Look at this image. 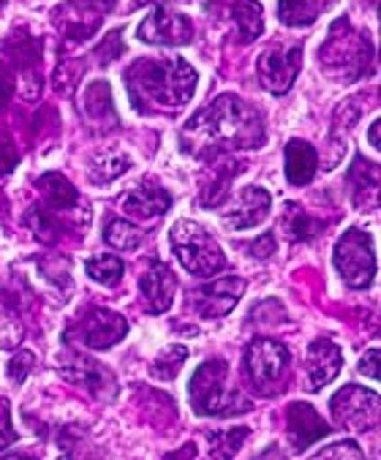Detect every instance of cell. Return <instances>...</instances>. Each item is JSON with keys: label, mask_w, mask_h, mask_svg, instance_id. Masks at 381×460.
I'll list each match as a JSON object with an SVG mask.
<instances>
[{"label": "cell", "mask_w": 381, "mask_h": 460, "mask_svg": "<svg viewBox=\"0 0 381 460\" xmlns=\"http://www.w3.org/2000/svg\"><path fill=\"white\" fill-rule=\"evenodd\" d=\"M180 142L185 153L197 158L261 147L264 123L261 115L240 96L224 93L188 120V126L180 134Z\"/></svg>", "instance_id": "1"}, {"label": "cell", "mask_w": 381, "mask_h": 460, "mask_svg": "<svg viewBox=\"0 0 381 460\" xmlns=\"http://www.w3.org/2000/svg\"><path fill=\"white\" fill-rule=\"evenodd\" d=\"M128 96L142 115H174L197 90V71L182 58L137 60L126 71Z\"/></svg>", "instance_id": "2"}, {"label": "cell", "mask_w": 381, "mask_h": 460, "mask_svg": "<svg viewBox=\"0 0 381 460\" xmlns=\"http://www.w3.org/2000/svg\"><path fill=\"white\" fill-rule=\"evenodd\" d=\"M188 398L199 417H229L251 411V401L235 385H229V362L221 357H213L197 367L188 387Z\"/></svg>", "instance_id": "3"}, {"label": "cell", "mask_w": 381, "mask_h": 460, "mask_svg": "<svg viewBox=\"0 0 381 460\" xmlns=\"http://www.w3.org/2000/svg\"><path fill=\"white\" fill-rule=\"evenodd\" d=\"M373 60L370 39L351 28L349 20H338L330 28L327 41L319 49V66L335 76V82H354L359 79Z\"/></svg>", "instance_id": "4"}, {"label": "cell", "mask_w": 381, "mask_h": 460, "mask_svg": "<svg viewBox=\"0 0 381 460\" xmlns=\"http://www.w3.org/2000/svg\"><path fill=\"white\" fill-rule=\"evenodd\" d=\"M169 243L180 264L194 275H216L226 267V256L221 245L197 221H185V218L177 221L169 229Z\"/></svg>", "instance_id": "5"}, {"label": "cell", "mask_w": 381, "mask_h": 460, "mask_svg": "<svg viewBox=\"0 0 381 460\" xmlns=\"http://www.w3.org/2000/svg\"><path fill=\"white\" fill-rule=\"evenodd\" d=\"M289 374V349L272 338H256L245 349V376L259 395H275Z\"/></svg>", "instance_id": "6"}, {"label": "cell", "mask_w": 381, "mask_h": 460, "mask_svg": "<svg viewBox=\"0 0 381 460\" xmlns=\"http://www.w3.org/2000/svg\"><path fill=\"white\" fill-rule=\"evenodd\" d=\"M335 267L341 279L351 289H368L376 275V253L368 232L349 229L335 245Z\"/></svg>", "instance_id": "7"}, {"label": "cell", "mask_w": 381, "mask_h": 460, "mask_svg": "<svg viewBox=\"0 0 381 460\" xmlns=\"http://www.w3.org/2000/svg\"><path fill=\"white\" fill-rule=\"evenodd\" d=\"M330 411H332V420L343 430H373L378 425L381 398L373 390L349 385V387H343V390H338L332 395Z\"/></svg>", "instance_id": "8"}, {"label": "cell", "mask_w": 381, "mask_h": 460, "mask_svg": "<svg viewBox=\"0 0 381 460\" xmlns=\"http://www.w3.org/2000/svg\"><path fill=\"white\" fill-rule=\"evenodd\" d=\"M128 332V322L107 308H90L79 316V322L68 330V338H74L82 349H112L118 341H123Z\"/></svg>", "instance_id": "9"}, {"label": "cell", "mask_w": 381, "mask_h": 460, "mask_svg": "<svg viewBox=\"0 0 381 460\" xmlns=\"http://www.w3.org/2000/svg\"><path fill=\"white\" fill-rule=\"evenodd\" d=\"M300 66H303V47H297V44L270 47L267 52H261V58L256 63L259 82L272 96H283L292 90V84L300 74Z\"/></svg>", "instance_id": "10"}, {"label": "cell", "mask_w": 381, "mask_h": 460, "mask_svg": "<svg viewBox=\"0 0 381 460\" xmlns=\"http://www.w3.org/2000/svg\"><path fill=\"white\" fill-rule=\"evenodd\" d=\"M60 376L82 390H87L93 398L99 401H112L118 395V382L112 376L110 367H104L102 362H95L90 357H79L74 354L71 359H66L60 365Z\"/></svg>", "instance_id": "11"}, {"label": "cell", "mask_w": 381, "mask_h": 460, "mask_svg": "<svg viewBox=\"0 0 381 460\" xmlns=\"http://www.w3.org/2000/svg\"><path fill=\"white\" fill-rule=\"evenodd\" d=\"M139 39L155 47H182L194 39V25H190L180 12L169 6H155L139 25Z\"/></svg>", "instance_id": "12"}, {"label": "cell", "mask_w": 381, "mask_h": 460, "mask_svg": "<svg viewBox=\"0 0 381 460\" xmlns=\"http://www.w3.org/2000/svg\"><path fill=\"white\" fill-rule=\"evenodd\" d=\"M243 292H245V281L237 279V275H226V279H216L213 284L197 289L190 295V303H194V311L202 319H221L240 303Z\"/></svg>", "instance_id": "13"}, {"label": "cell", "mask_w": 381, "mask_h": 460, "mask_svg": "<svg viewBox=\"0 0 381 460\" xmlns=\"http://www.w3.org/2000/svg\"><path fill=\"white\" fill-rule=\"evenodd\" d=\"M341 362L343 351L332 341H314L306 354V390L319 393L322 387H327L338 376Z\"/></svg>", "instance_id": "14"}, {"label": "cell", "mask_w": 381, "mask_h": 460, "mask_svg": "<svg viewBox=\"0 0 381 460\" xmlns=\"http://www.w3.org/2000/svg\"><path fill=\"white\" fill-rule=\"evenodd\" d=\"M286 430H289V441L297 452L308 449L311 444H316L319 438L330 436V425L322 420V414L311 406V403H292L289 411H286Z\"/></svg>", "instance_id": "15"}, {"label": "cell", "mask_w": 381, "mask_h": 460, "mask_svg": "<svg viewBox=\"0 0 381 460\" xmlns=\"http://www.w3.org/2000/svg\"><path fill=\"white\" fill-rule=\"evenodd\" d=\"M139 289H142V297H145V308L150 314H164L174 303L177 279L164 261H153L139 279Z\"/></svg>", "instance_id": "16"}, {"label": "cell", "mask_w": 381, "mask_h": 460, "mask_svg": "<svg viewBox=\"0 0 381 460\" xmlns=\"http://www.w3.org/2000/svg\"><path fill=\"white\" fill-rule=\"evenodd\" d=\"M270 208H272L270 194L264 189H259V186H248L237 197L235 208L224 213V226H229V229H251V226L261 224L270 216Z\"/></svg>", "instance_id": "17"}, {"label": "cell", "mask_w": 381, "mask_h": 460, "mask_svg": "<svg viewBox=\"0 0 381 460\" xmlns=\"http://www.w3.org/2000/svg\"><path fill=\"white\" fill-rule=\"evenodd\" d=\"M169 208H172V197L158 186H139L131 194H126V199H123L126 216H134L142 221L161 218Z\"/></svg>", "instance_id": "18"}, {"label": "cell", "mask_w": 381, "mask_h": 460, "mask_svg": "<svg viewBox=\"0 0 381 460\" xmlns=\"http://www.w3.org/2000/svg\"><path fill=\"white\" fill-rule=\"evenodd\" d=\"M316 166H319V155L308 142L292 139L286 145V180L292 186H308L316 174Z\"/></svg>", "instance_id": "19"}, {"label": "cell", "mask_w": 381, "mask_h": 460, "mask_svg": "<svg viewBox=\"0 0 381 460\" xmlns=\"http://www.w3.org/2000/svg\"><path fill=\"white\" fill-rule=\"evenodd\" d=\"M112 6L115 0H68L66 12H74L68 33L74 39H87V33H93L95 25H99V17H104Z\"/></svg>", "instance_id": "20"}, {"label": "cell", "mask_w": 381, "mask_h": 460, "mask_svg": "<svg viewBox=\"0 0 381 460\" xmlns=\"http://www.w3.org/2000/svg\"><path fill=\"white\" fill-rule=\"evenodd\" d=\"M335 0H278V20L289 28H308Z\"/></svg>", "instance_id": "21"}, {"label": "cell", "mask_w": 381, "mask_h": 460, "mask_svg": "<svg viewBox=\"0 0 381 460\" xmlns=\"http://www.w3.org/2000/svg\"><path fill=\"white\" fill-rule=\"evenodd\" d=\"M39 189H41V194H44V199H47V205L52 210H71L79 202L76 189L68 182V177H63L60 172H47L39 180Z\"/></svg>", "instance_id": "22"}, {"label": "cell", "mask_w": 381, "mask_h": 460, "mask_svg": "<svg viewBox=\"0 0 381 460\" xmlns=\"http://www.w3.org/2000/svg\"><path fill=\"white\" fill-rule=\"evenodd\" d=\"M235 25H237V36L243 44H251L253 39L261 36L264 31V17H261V6L256 0H237L235 9H232Z\"/></svg>", "instance_id": "23"}, {"label": "cell", "mask_w": 381, "mask_h": 460, "mask_svg": "<svg viewBox=\"0 0 381 460\" xmlns=\"http://www.w3.org/2000/svg\"><path fill=\"white\" fill-rule=\"evenodd\" d=\"M240 174V164H224V166H213V177L202 182V205L205 208H216L229 197V186L232 180Z\"/></svg>", "instance_id": "24"}, {"label": "cell", "mask_w": 381, "mask_h": 460, "mask_svg": "<svg viewBox=\"0 0 381 460\" xmlns=\"http://www.w3.org/2000/svg\"><path fill=\"white\" fill-rule=\"evenodd\" d=\"M131 166L128 155L120 150H104L90 161V180L93 182H112L120 174H126Z\"/></svg>", "instance_id": "25"}, {"label": "cell", "mask_w": 381, "mask_h": 460, "mask_svg": "<svg viewBox=\"0 0 381 460\" xmlns=\"http://www.w3.org/2000/svg\"><path fill=\"white\" fill-rule=\"evenodd\" d=\"M248 433H251L248 428H232V430H213V433H208L210 452H208L205 460H232L235 452L248 438Z\"/></svg>", "instance_id": "26"}, {"label": "cell", "mask_w": 381, "mask_h": 460, "mask_svg": "<svg viewBox=\"0 0 381 460\" xmlns=\"http://www.w3.org/2000/svg\"><path fill=\"white\" fill-rule=\"evenodd\" d=\"M283 232L289 234L292 240H314L319 232H322V224L316 218H311L306 210H300L297 205H289L286 208V216H283Z\"/></svg>", "instance_id": "27"}, {"label": "cell", "mask_w": 381, "mask_h": 460, "mask_svg": "<svg viewBox=\"0 0 381 460\" xmlns=\"http://www.w3.org/2000/svg\"><path fill=\"white\" fill-rule=\"evenodd\" d=\"M84 270H87V275L95 281V284H104V287H118L120 284V279H123V270H126V264H123V259L120 256H95V259H90L87 264H84Z\"/></svg>", "instance_id": "28"}, {"label": "cell", "mask_w": 381, "mask_h": 460, "mask_svg": "<svg viewBox=\"0 0 381 460\" xmlns=\"http://www.w3.org/2000/svg\"><path fill=\"white\" fill-rule=\"evenodd\" d=\"M82 110L87 112V118H90L93 123H102V120H104V112L115 115V110H112V96H110V84H107V82H93V84L84 90Z\"/></svg>", "instance_id": "29"}, {"label": "cell", "mask_w": 381, "mask_h": 460, "mask_svg": "<svg viewBox=\"0 0 381 460\" xmlns=\"http://www.w3.org/2000/svg\"><path fill=\"white\" fill-rule=\"evenodd\" d=\"M185 357H188V349L180 346V343H172V346H166V349L153 359L150 374H153L155 379H161V382H169V379H174V376L180 374V367H182Z\"/></svg>", "instance_id": "30"}, {"label": "cell", "mask_w": 381, "mask_h": 460, "mask_svg": "<svg viewBox=\"0 0 381 460\" xmlns=\"http://www.w3.org/2000/svg\"><path fill=\"white\" fill-rule=\"evenodd\" d=\"M349 182H351L354 197H359L365 191L376 197V189H378V166L373 161L357 155L354 164H351V169H349Z\"/></svg>", "instance_id": "31"}, {"label": "cell", "mask_w": 381, "mask_h": 460, "mask_svg": "<svg viewBox=\"0 0 381 460\" xmlns=\"http://www.w3.org/2000/svg\"><path fill=\"white\" fill-rule=\"evenodd\" d=\"M104 240L112 245V248H118V251H134V248H139L142 245V240H145V232H139L134 224H128V221H110L107 224V229H104Z\"/></svg>", "instance_id": "32"}, {"label": "cell", "mask_w": 381, "mask_h": 460, "mask_svg": "<svg viewBox=\"0 0 381 460\" xmlns=\"http://www.w3.org/2000/svg\"><path fill=\"white\" fill-rule=\"evenodd\" d=\"M25 224L31 226V232H33L36 240H41V243H58V237H60V226H58L44 210H39V208H33V210L25 216Z\"/></svg>", "instance_id": "33"}, {"label": "cell", "mask_w": 381, "mask_h": 460, "mask_svg": "<svg viewBox=\"0 0 381 460\" xmlns=\"http://www.w3.org/2000/svg\"><path fill=\"white\" fill-rule=\"evenodd\" d=\"M308 460H368V457H365V452L359 449L357 441H338V444H330V447L319 449Z\"/></svg>", "instance_id": "34"}, {"label": "cell", "mask_w": 381, "mask_h": 460, "mask_svg": "<svg viewBox=\"0 0 381 460\" xmlns=\"http://www.w3.org/2000/svg\"><path fill=\"white\" fill-rule=\"evenodd\" d=\"M22 341V324L20 319L0 305V349H17Z\"/></svg>", "instance_id": "35"}, {"label": "cell", "mask_w": 381, "mask_h": 460, "mask_svg": "<svg viewBox=\"0 0 381 460\" xmlns=\"http://www.w3.org/2000/svg\"><path fill=\"white\" fill-rule=\"evenodd\" d=\"M33 354L31 351H17L14 357H12V362H9V376H12V382H17V385H22L25 379H28V374L33 371Z\"/></svg>", "instance_id": "36"}, {"label": "cell", "mask_w": 381, "mask_h": 460, "mask_svg": "<svg viewBox=\"0 0 381 460\" xmlns=\"http://www.w3.org/2000/svg\"><path fill=\"white\" fill-rule=\"evenodd\" d=\"M17 158H20V153H17L14 139L0 131V174H9L17 166Z\"/></svg>", "instance_id": "37"}, {"label": "cell", "mask_w": 381, "mask_h": 460, "mask_svg": "<svg viewBox=\"0 0 381 460\" xmlns=\"http://www.w3.org/2000/svg\"><path fill=\"white\" fill-rule=\"evenodd\" d=\"M14 441H17V430L12 428V409L6 398H0V449H6Z\"/></svg>", "instance_id": "38"}, {"label": "cell", "mask_w": 381, "mask_h": 460, "mask_svg": "<svg viewBox=\"0 0 381 460\" xmlns=\"http://www.w3.org/2000/svg\"><path fill=\"white\" fill-rule=\"evenodd\" d=\"M120 52H123V47H120V31H112V33L104 39V44L99 47V52H95V55H102V60L110 63V60L120 58Z\"/></svg>", "instance_id": "39"}, {"label": "cell", "mask_w": 381, "mask_h": 460, "mask_svg": "<svg viewBox=\"0 0 381 460\" xmlns=\"http://www.w3.org/2000/svg\"><path fill=\"white\" fill-rule=\"evenodd\" d=\"M378 359H381L378 349L365 351L362 359H359V374H365L368 379H378Z\"/></svg>", "instance_id": "40"}, {"label": "cell", "mask_w": 381, "mask_h": 460, "mask_svg": "<svg viewBox=\"0 0 381 460\" xmlns=\"http://www.w3.org/2000/svg\"><path fill=\"white\" fill-rule=\"evenodd\" d=\"M251 256H259V259H267L275 253V234L272 232H264L256 243H251Z\"/></svg>", "instance_id": "41"}, {"label": "cell", "mask_w": 381, "mask_h": 460, "mask_svg": "<svg viewBox=\"0 0 381 460\" xmlns=\"http://www.w3.org/2000/svg\"><path fill=\"white\" fill-rule=\"evenodd\" d=\"M185 457H197V447L194 444H185V447H180V452L166 455V460H185Z\"/></svg>", "instance_id": "42"}, {"label": "cell", "mask_w": 381, "mask_h": 460, "mask_svg": "<svg viewBox=\"0 0 381 460\" xmlns=\"http://www.w3.org/2000/svg\"><path fill=\"white\" fill-rule=\"evenodd\" d=\"M256 460H286V455L278 447H267L261 455H256Z\"/></svg>", "instance_id": "43"}, {"label": "cell", "mask_w": 381, "mask_h": 460, "mask_svg": "<svg viewBox=\"0 0 381 460\" xmlns=\"http://www.w3.org/2000/svg\"><path fill=\"white\" fill-rule=\"evenodd\" d=\"M378 128H381V126H378V120H373V123H370V131H368V142H370L376 150L381 147V145H378Z\"/></svg>", "instance_id": "44"}, {"label": "cell", "mask_w": 381, "mask_h": 460, "mask_svg": "<svg viewBox=\"0 0 381 460\" xmlns=\"http://www.w3.org/2000/svg\"><path fill=\"white\" fill-rule=\"evenodd\" d=\"M0 460H33L28 455H6V457H0Z\"/></svg>", "instance_id": "45"}]
</instances>
